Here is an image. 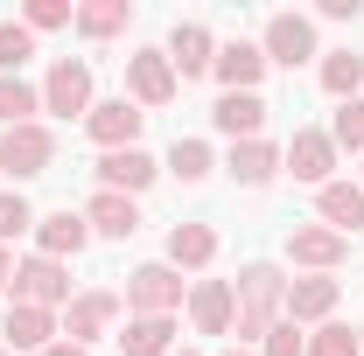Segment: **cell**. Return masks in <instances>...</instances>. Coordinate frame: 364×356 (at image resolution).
<instances>
[{
    "mask_svg": "<svg viewBox=\"0 0 364 356\" xmlns=\"http://www.w3.org/2000/svg\"><path fill=\"white\" fill-rule=\"evenodd\" d=\"M7 287H14V301H21V308H63V301H70V272L56 266V259H43V252H36V259H21Z\"/></svg>",
    "mask_w": 364,
    "mask_h": 356,
    "instance_id": "obj_2",
    "label": "cell"
},
{
    "mask_svg": "<svg viewBox=\"0 0 364 356\" xmlns=\"http://www.w3.org/2000/svg\"><path fill=\"white\" fill-rule=\"evenodd\" d=\"M36 245H43V259H56V266H63V259H77V252L91 245V223L77 217V210H56V217L36 223Z\"/></svg>",
    "mask_w": 364,
    "mask_h": 356,
    "instance_id": "obj_14",
    "label": "cell"
},
{
    "mask_svg": "<svg viewBox=\"0 0 364 356\" xmlns=\"http://www.w3.org/2000/svg\"><path fill=\"white\" fill-rule=\"evenodd\" d=\"M210 70H218L225 91H259V77H267V49H259V43H225Z\"/></svg>",
    "mask_w": 364,
    "mask_h": 356,
    "instance_id": "obj_15",
    "label": "cell"
},
{
    "mask_svg": "<svg viewBox=\"0 0 364 356\" xmlns=\"http://www.w3.org/2000/svg\"><path fill=\"white\" fill-rule=\"evenodd\" d=\"M36 56V35H28V21H0V70L7 77H21V63Z\"/></svg>",
    "mask_w": 364,
    "mask_h": 356,
    "instance_id": "obj_29",
    "label": "cell"
},
{
    "mask_svg": "<svg viewBox=\"0 0 364 356\" xmlns=\"http://www.w3.org/2000/svg\"><path fill=\"white\" fill-rule=\"evenodd\" d=\"M231 175L245 182V189H267V182L280 175V147H273V140H238V147H231Z\"/></svg>",
    "mask_w": 364,
    "mask_h": 356,
    "instance_id": "obj_21",
    "label": "cell"
},
{
    "mask_svg": "<svg viewBox=\"0 0 364 356\" xmlns=\"http://www.w3.org/2000/svg\"><path fill=\"white\" fill-rule=\"evenodd\" d=\"M36 112H43V98L21 84V77H0V119L7 126H36Z\"/></svg>",
    "mask_w": 364,
    "mask_h": 356,
    "instance_id": "obj_27",
    "label": "cell"
},
{
    "mask_svg": "<svg viewBox=\"0 0 364 356\" xmlns=\"http://www.w3.org/2000/svg\"><path fill=\"white\" fill-rule=\"evenodd\" d=\"M280 308H287L280 266H245L238 272V321H231V335L238 343H267V328L280 321Z\"/></svg>",
    "mask_w": 364,
    "mask_h": 356,
    "instance_id": "obj_1",
    "label": "cell"
},
{
    "mask_svg": "<svg viewBox=\"0 0 364 356\" xmlns=\"http://www.w3.org/2000/svg\"><path fill=\"white\" fill-rule=\"evenodd\" d=\"M287 168H294V182H316V189H329V168H336V140L316 133V126H301V133L287 140V154H280Z\"/></svg>",
    "mask_w": 364,
    "mask_h": 356,
    "instance_id": "obj_8",
    "label": "cell"
},
{
    "mask_svg": "<svg viewBox=\"0 0 364 356\" xmlns=\"http://www.w3.org/2000/svg\"><path fill=\"white\" fill-rule=\"evenodd\" d=\"M112 314H119V301H112V294H77V301H70V314H63V335L85 350L91 335H105V321H112Z\"/></svg>",
    "mask_w": 364,
    "mask_h": 356,
    "instance_id": "obj_19",
    "label": "cell"
},
{
    "mask_svg": "<svg viewBox=\"0 0 364 356\" xmlns=\"http://www.w3.org/2000/svg\"><path fill=\"white\" fill-rule=\"evenodd\" d=\"M140 119H147L140 105H127V98H105V105H91V112H85V133L98 140L105 154H119V147H134V140H140Z\"/></svg>",
    "mask_w": 364,
    "mask_h": 356,
    "instance_id": "obj_4",
    "label": "cell"
},
{
    "mask_svg": "<svg viewBox=\"0 0 364 356\" xmlns=\"http://www.w3.org/2000/svg\"><path fill=\"white\" fill-rule=\"evenodd\" d=\"M127 91H134V105H168V98H176L168 49H140V56H127Z\"/></svg>",
    "mask_w": 364,
    "mask_h": 356,
    "instance_id": "obj_6",
    "label": "cell"
},
{
    "mask_svg": "<svg viewBox=\"0 0 364 356\" xmlns=\"http://www.w3.org/2000/svg\"><path fill=\"white\" fill-rule=\"evenodd\" d=\"M329 140H336V147H350V154H364V98L336 105V119H329Z\"/></svg>",
    "mask_w": 364,
    "mask_h": 356,
    "instance_id": "obj_30",
    "label": "cell"
},
{
    "mask_svg": "<svg viewBox=\"0 0 364 356\" xmlns=\"http://www.w3.org/2000/svg\"><path fill=\"white\" fill-rule=\"evenodd\" d=\"M259 356H309V335H301L294 321H273L267 343H259Z\"/></svg>",
    "mask_w": 364,
    "mask_h": 356,
    "instance_id": "obj_32",
    "label": "cell"
},
{
    "mask_svg": "<svg viewBox=\"0 0 364 356\" xmlns=\"http://www.w3.org/2000/svg\"><path fill=\"white\" fill-rule=\"evenodd\" d=\"M168 356H189V350H168Z\"/></svg>",
    "mask_w": 364,
    "mask_h": 356,
    "instance_id": "obj_38",
    "label": "cell"
},
{
    "mask_svg": "<svg viewBox=\"0 0 364 356\" xmlns=\"http://www.w3.org/2000/svg\"><path fill=\"white\" fill-rule=\"evenodd\" d=\"M168 343H176V321H168V314H134L127 335H119L127 356H168Z\"/></svg>",
    "mask_w": 364,
    "mask_h": 356,
    "instance_id": "obj_24",
    "label": "cell"
},
{
    "mask_svg": "<svg viewBox=\"0 0 364 356\" xmlns=\"http://www.w3.org/2000/svg\"><path fill=\"white\" fill-rule=\"evenodd\" d=\"M43 112H91V70L85 63H70V56H56L49 63V84H43Z\"/></svg>",
    "mask_w": 364,
    "mask_h": 356,
    "instance_id": "obj_7",
    "label": "cell"
},
{
    "mask_svg": "<svg viewBox=\"0 0 364 356\" xmlns=\"http://www.w3.org/2000/svg\"><path fill=\"white\" fill-rule=\"evenodd\" d=\"M49 161H56V133H49V126H7V133H0V168L14 182L43 175Z\"/></svg>",
    "mask_w": 364,
    "mask_h": 356,
    "instance_id": "obj_3",
    "label": "cell"
},
{
    "mask_svg": "<svg viewBox=\"0 0 364 356\" xmlns=\"http://www.w3.org/2000/svg\"><path fill=\"white\" fill-rule=\"evenodd\" d=\"M28 223H36V210H28V203H21V196L7 189V196H0V245H7V238H21Z\"/></svg>",
    "mask_w": 364,
    "mask_h": 356,
    "instance_id": "obj_33",
    "label": "cell"
},
{
    "mask_svg": "<svg viewBox=\"0 0 364 356\" xmlns=\"http://www.w3.org/2000/svg\"><path fill=\"white\" fill-rule=\"evenodd\" d=\"M0 356H7V350H0Z\"/></svg>",
    "mask_w": 364,
    "mask_h": 356,
    "instance_id": "obj_39",
    "label": "cell"
},
{
    "mask_svg": "<svg viewBox=\"0 0 364 356\" xmlns=\"http://www.w3.org/2000/svg\"><path fill=\"white\" fill-rule=\"evenodd\" d=\"M336 314V279L329 272H309V279H287V321H329Z\"/></svg>",
    "mask_w": 364,
    "mask_h": 356,
    "instance_id": "obj_13",
    "label": "cell"
},
{
    "mask_svg": "<svg viewBox=\"0 0 364 356\" xmlns=\"http://www.w3.org/2000/svg\"><path fill=\"white\" fill-rule=\"evenodd\" d=\"M189 321H196V335H231V321H238V294H231L225 279H196V294H189Z\"/></svg>",
    "mask_w": 364,
    "mask_h": 356,
    "instance_id": "obj_9",
    "label": "cell"
},
{
    "mask_svg": "<svg viewBox=\"0 0 364 356\" xmlns=\"http://www.w3.org/2000/svg\"><path fill=\"white\" fill-rule=\"evenodd\" d=\"M210 63H218L210 28H203V21H176V35H168V70H182V77H203Z\"/></svg>",
    "mask_w": 364,
    "mask_h": 356,
    "instance_id": "obj_12",
    "label": "cell"
},
{
    "mask_svg": "<svg viewBox=\"0 0 364 356\" xmlns=\"http://www.w3.org/2000/svg\"><path fill=\"white\" fill-rule=\"evenodd\" d=\"M259 49H267V63H287V70H294V63H309V56H316V28H309L301 14H273Z\"/></svg>",
    "mask_w": 364,
    "mask_h": 356,
    "instance_id": "obj_10",
    "label": "cell"
},
{
    "mask_svg": "<svg viewBox=\"0 0 364 356\" xmlns=\"http://www.w3.org/2000/svg\"><path fill=\"white\" fill-rule=\"evenodd\" d=\"M210 119H218V133H231V147H238V140H259V126H267V98H259V91H225Z\"/></svg>",
    "mask_w": 364,
    "mask_h": 356,
    "instance_id": "obj_11",
    "label": "cell"
},
{
    "mask_svg": "<svg viewBox=\"0 0 364 356\" xmlns=\"http://www.w3.org/2000/svg\"><path fill=\"white\" fill-rule=\"evenodd\" d=\"M127 301H134V314H176L182 308V272L176 266H140L127 279Z\"/></svg>",
    "mask_w": 364,
    "mask_h": 356,
    "instance_id": "obj_5",
    "label": "cell"
},
{
    "mask_svg": "<svg viewBox=\"0 0 364 356\" xmlns=\"http://www.w3.org/2000/svg\"><path fill=\"white\" fill-rule=\"evenodd\" d=\"M63 21H77L70 0H28V35H36V28H63Z\"/></svg>",
    "mask_w": 364,
    "mask_h": 356,
    "instance_id": "obj_34",
    "label": "cell"
},
{
    "mask_svg": "<svg viewBox=\"0 0 364 356\" xmlns=\"http://www.w3.org/2000/svg\"><path fill=\"white\" fill-rule=\"evenodd\" d=\"M316 203H322V223H329L336 238H350V230L364 223V189H358V182H329Z\"/></svg>",
    "mask_w": 364,
    "mask_h": 356,
    "instance_id": "obj_22",
    "label": "cell"
},
{
    "mask_svg": "<svg viewBox=\"0 0 364 356\" xmlns=\"http://www.w3.org/2000/svg\"><path fill=\"white\" fill-rule=\"evenodd\" d=\"M154 175H161V168H154V154H140V147H119V154H105V161H98V182H105V189H119V196H140Z\"/></svg>",
    "mask_w": 364,
    "mask_h": 356,
    "instance_id": "obj_16",
    "label": "cell"
},
{
    "mask_svg": "<svg viewBox=\"0 0 364 356\" xmlns=\"http://www.w3.org/2000/svg\"><path fill=\"white\" fill-rule=\"evenodd\" d=\"M309 356H364V335L343 328V321H322L316 335H309Z\"/></svg>",
    "mask_w": 364,
    "mask_h": 356,
    "instance_id": "obj_28",
    "label": "cell"
},
{
    "mask_svg": "<svg viewBox=\"0 0 364 356\" xmlns=\"http://www.w3.org/2000/svg\"><path fill=\"white\" fill-rule=\"evenodd\" d=\"M7 279H14V266H7V252H0V287H7Z\"/></svg>",
    "mask_w": 364,
    "mask_h": 356,
    "instance_id": "obj_36",
    "label": "cell"
},
{
    "mask_svg": "<svg viewBox=\"0 0 364 356\" xmlns=\"http://www.w3.org/2000/svg\"><path fill=\"white\" fill-rule=\"evenodd\" d=\"M168 168H176L182 182H203L210 175V147H203V140H176V147H168Z\"/></svg>",
    "mask_w": 364,
    "mask_h": 356,
    "instance_id": "obj_31",
    "label": "cell"
},
{
    "mask_svg": "<svg viewBox=\"0 0 364 356\" xmlns=\"http://www.w3.org/2000/svg\"><path fill=\"white\" fill-rule=\"evenodd\" d=\"M43 356H85V350H77V343H49Z\"/></svg>",
    "mask_w": 364,
    "mask_h": 356,
    "instance_id": "obj_35",
    "label": "cell"
},
{
    "mask_svg": "<svg viewBox=\"0 0 364 356\" xmlns=\"http://www.w3.org/2000/svg\"><path fill=\"white\" fill-rule=\"evenodd\" d=\"M127 0H91V7H77V35H91V43H105V35H119L127 28Z\"/></svg>",
    "mask_w": 364,
    "mask_h": 356,
    "instance_id": "obj_26",
    "label": "cell"
},
{
    "mask_svg": "<svg viewBox=\"0 0 364 356\" xmlns=\"http://www.w3.org/2000/svg\"><path fill=\"white\" fill-rule=\"evenodd\" d=\"M85 223L98 230V238H134V230H140V210H134V196L98 189V196H91V210H85Z\"/></svg>",
    "mask_w": 364,
    "mask_h": 356,
    "instance_id": "obj_17",
    "label": "cell"
},
{
    "mask_svg": "<svg viewBox=\"0 0 364 356\" xmlns=\"http://www.w3.org/2000/svg\"><path fill=\"white\" fill-rule=\"evenodd\" d=\"M358 84H364V56L329 49V56H322V91H329L336 105H350V98H358Z\"/></svg>",
    "mask_w": 364,
    "mask_h": 356,
    "instance_id": "obj_25",
    "label": "cell"
},
{
    "mask_svg": "<svg viewBox=\"0 0 364 356\" xmlns=\"http://www.w3.org/2000/svg\"><path fill=\"white\" fill-rule=\"evenodd\" d=\"M225 356H252V350H225Z\"/></svg>",
    "mask_w": 364,
    "mask_h": 356,
    "instance_id": "obj_37",
    "label": "cell"
},
{
    "mask_svg": "<svg viewBox=\"0 0 364 356\" xmlns=\"http://www.w3.org/2000/svg\"><path fill=\"white\" fill-rule=\"evenodd\" d=\"M287 259H294V266H309V272H329L336 259H343V238H336L329 223H309V230H294V238H287Z\"/></svg>",
    "mask_w": 364,
    "mask_h": 356,
    "instance_id": "obj_18",
    "label": "cell"
},
{
    "mask_svg": "<svg viewBox=\"0 0 364 356\" xmlns=\"http://www.w3.org/2000/svg\"><path fill=\"white\" fill-rule=\"evenodd\" d=\"M49 335H56V314H49V308H21V301L7 308V350H36V356H43Z\"/></svg>",
    "mask_w": 364,
    "mask_h": 356,
    "instance_id": "obj_23",
    "label": "cell"
},
{
    "mask_svg": "<svg viewBox=\"0 0 364 356\" xmlns=\"http://www.w3.org/2000/svg\"><path fill=\"white\" fill-rule=\"evenodd\" d=\"M210 259H218V230H210V223H176V230H168V266H210Z\"/></svg>",
    "mask_w": 364,
    "mask_h": 356,
    "instance_id": "obj_20",
    "label": "cell"
}]
</instances>
